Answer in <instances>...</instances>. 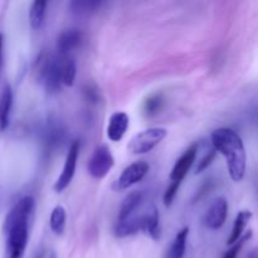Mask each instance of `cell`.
<instances>
[{"label":"cell","instance_id":"cell-11","mask_svg":"<svg viewBox=\"0 0 258 258\" xmlns=\"http://www.w3.org/2000/svg\"><path fill=\"white\" fill-rule=\"evenodd\" d=\"M128 125H130V118L125 112L118 111V112L112 113L110 120H108L107 138L115 143L122 140L126 131H127Z\"/></svg>","mask_w":258,"mask_h":258},{"label":"cell","instance_id":"cell-23","mask_svg":"<svg viewBox=\"0 0 258 258\" xmlns=\"http://www.w3.org/2000/svg\"><path fill=\"white\" fill-rule=\"evenodd\" d=\"M249 238H252V231H247L246 233L242 236L241 239H238L236 243L232 244L231 248L224 253L223 258H238L239 252L242 251V248H243V246L246 244V242L248 241Z\"/></svg>","mask_w":258,"mask_h":258},{"label":"cell","instance_id":"cell-21","mask_svg":"<svg viewBox=\"0 0 258 258\" xmlns=\"http://www.w3.org/2000/svg\"><path fill=\"white\" fill-rule=\"evenodd\" d=\"M63 131L60 126L55 125V123H49L47 126V130L44 131V143L48 148H55L58 144L62 141Z\"/></svg>","mask_w":258,"mask_h":258},{"label":"cell","instance_id":"cell-17","mask_svg":"<svg viewBox=\"0 0 258 258\" xmlns=\"http://www.w3.org/2000/svg\"><path fill=\"white\" fill-rule=\"evenodd\" d=\"M189 236V228L184 227L183 229L176 233L175 238H174L173 243L169 247L168 253H166V258H184L186 249V239Z\"/></svg>","mask_w":258,"mask_h":258},{"label":"cell","instance_id":"cell-18","mask_svg":"<svg viewBox=\"0 0 258 258\" xmlns=\"http://www.w3.org/2000/svg\"><path fill=\"white\" fill-rule=\"evenodd\" d=\"M47 2H33L29 9V22L33 29H40L44 23L45 9H47Z\"/></svg>","mask_w":258,"mask_h":258},{"label":"cell","instance_id":"cell-24","mask_svg":"<svg viewBox=\"0 0 258 258\" xmlns=\"http://www.w3.org/2000/svg\"><path fill=\"white\" fill-rule=\"evenodd\" d=\"M180 185H181V183L170 181L169 186L166 188L165 193H164V204H165V207H170L171 204H173L174 199H175V196H176V193H178Z\"/></svg>","mask_w":258,"mask_h":258},{"label":"cell","instance_id":"cell-7","mask_svg":"<svg viewBox=\"0 0 258 258\" xmlns=\"http://www.w3.org/2000/svg\"><path fill=\"white\" fill-rule=\"evenodd\" d=\"M149 169H150V166H149V164L144 160L130 164V165H128L127 168L123 169L122 173L120 174L117 180L115 181L113 188H115L116 190H125V189H128L130 186L135 185V184H138L139 181H141L145 178Z\"/></svg>","mask_w":258,"mask_h":258},{"label":"cell","instance_id":"cell-26","mask_svg":"<svg viewBox=\"0 0 258 258\" xmlns=\"http://www.w3.org/2000/svg\"><path fill=\"white\" fill-rule=\"evenodd\" d=\"M3 48H4V37L0 33V71H2L3 67Z\"/></svg>","mask_w":258,"mask_h":258},{"label":"cell","instance_id":"cell-27","mask_svg":"<svg viewBox=\"0 0 258 258\" xmlns=\"http://www.w3.org/2000/svg\"><path fill=\"white\" fill-rule=\"evenodd\" d=\"M253 253H254V258H258V249L256 252H253Z\"/></svg>","mask_w":258,"mask_h":258},{"label":"cell","instance_id":"cell-15","mask_svg":"<svg viewBox=\"0 0 258 258\" xmlns=\"http://www.w3.org/2000/svg\"><path fill=\"white\" fill-rule=\"evenodd\" d=\"M252 216H253V214L249 211L238 212L236 219H234V224L233 228H232L231 234H229L228 239H227V244H228V246H232V244L236 243V242L238 241V239H241L242 236L246 233L244 229H246L248 222L251 221Z\"/></svg>","mask_w":258,"mask_h":258},{"label":"cell","instance_id":"cell-5","mask_svg":"<svg viewBox=\"0 0 258 258\" xmlns=\"http://www.w3.org/2000/svg\"><path fill=\"white\" fill-rule=\"evenodd\" d=\"M115 165V158L107 145H100L93 150L88 161V173L95 179H103Z\"/></svg>","mask_w":258,"mask_h":258},{"label":"cell","instance_id":"cell-9","mask_svg":"<svg viewBox=\"0 0 258 258\" xmlns=\"http://www.w3.org/2000/svg\"><path fill=\"white\" fill-rule=\"evenodd\" d=\"M197 154H198V145H197V144H194V145H191L190 148H188L184 151L183 155L176 160L173 169H171L170 181L183 183L184 178H185L186 174L189 173L190 168L193 166L194 161H196Z\"/></svg>","mask_w":258,"mask_h":258},{"label":"cell","instance_id":"cell-8","mask_svg":"<svg viewBox=\"0 0 258 258\" xmlns=\"http://www.w3.org/2000/svg\"><path fill=\"white\" fill-rule=\"evenodd\" d=\"M228 216V202L223 197H218L208 207L203 217L204 226L212 231H218L224 226Z\"/></svg>","mask_w":258,"mask_h":258},{"label":"cell","instance_id":"cell-19","mask_svg":"<svg viewBox=\"0 0 258 258\" xmlns=\"http://www.w3.org/2000/svg\"><path fill=\"white\" fill-rule=\"evenodd\" d=\"M66 221H67V213H66V209L62 206L54 207V209L50 213L49 218V226L50 229L54 232L57 236L63 234L66 229Z\"/></svg>","mask_w":258,"mask_h":258},{"label":"cell","instance_id":"cell-6","mask_svg":"<svg viewBox=\"0 0 258 258\" xmlns=\"http://www.w3.org/2000/svg\"><path fill=\"white\" fill-rule=\"evenodd\" d=\"M78 155H80V141L75 140L71 144L70 150H68L67 156H66L64 166H63L62 173L58 176L57 181H55L54 186H53L57 193H60V191L64 190L70 185L71 181H72L76 173V168H77Z\"/></svg>","mask_w":258,"mask_h":258},{"label":"cell","instance_id":"cell-25","mask_svg":"<svg viewBox=\"0 0 258 258\" xmlns=\"http://www.w3.org/2000/svg\"><path fill=\"white\" fill-rule=\"evenodd\" d=\"M216 154H217V151L214 150V148H213V150H209L208 153L203 156V159L199 161L198 166H197V169H196V173L201 174L202 171L206 170V169L208 168L212 163H213L214 158H216Z\"/></svg>","mask_w":258,"mask_h":258},{"label":"cell","instance_id":"cell-4","mask_svg":"<svg viewBox=\"0 0 258 258\" xmlns=\"http://www.w3.org/2000/svg\"><path fill=\"white\" fill-rule=\"evenodd\" d=\"M168 135V131L164 127H151L136 134L128 143L127 149L135 155L148 154L159 145Z\"/></svg>","mask_w":258,"mask_h":258},{"label":"cell","instance_id":"cell-13","mask_svg":"<svg viewBox=\"0 0 258 258\" xmlns=\"http://www.w3.org/2000/svg\"><path fill=\"white\" fill-rule=\"evenodd\" d=\"M13 106V91L10 85L3 86L0 91V133L5 131L9 126L10 112Z\"/></svg>","mask_w":258,"mask_h":258},{"label":"cell","instance_id":"cell-16","mask_svg":"<svg viewBox=\"0 0 258 258\" xmlns=\"http://www.w3.org/2000/svg\"><path fill=\"white\" fill-rule=\"evenodd\" d=\"M60 64V72H62V83L68 87H72L76 80V62L73 55H60L58 54Z\"/></svg>","mask_w":258,"mask_h":258},{"label":"cell","instance_id":"cell-3","mask_svg":"<svg viewBox=\"0 0 258 258\" xmlns=\"http://www.w3.org/2000/svg\"><path fill=\"white\" fill-rule=\"evenodd\" d=\"M34 75L38 82L44 86L47 92H58L60 90V86L63 85L58 55L48 53L47 50H43L35 60Z\"/></svg>","mask_w":258,"mask_h":258},{"label":"cell","instance_id":"cell-1","mask_svg":"<svg viewBox=\"0 0 258 258\" xmlns=\"http://www.w3.org/2000/svg\"><path fill=\"white\" fill-rule=\"evenodd\" d=\"M34 209V199L30 196L20 198L14 204L4 222L7 242V258H22L29 238V219Z\"/></svg>","mask_w":258,"mask_h":258},{"label":"cell","instance_id":"cell-28","mask_svg":"<svg viewBox=\"0 0 258 258\" xmlns=\"http://www.w3.org/2000/svg\"><path fill=\"white\" fill-rule=\"evenodd\" d=\"M247 258H254V253H251Z\"/></svg>","mask_w":258,"mask_h":258},{"label":"cell","instance_id":"cell-20","mask_svg":"<svg viewBox=\"0 0 258 258\" xmlns=\"http://www.w3.org/2000/svg\"><path fill=\"white\" fill-rule=\"evenodd\" d=\"M164 105V98L161 93H154L144 103V113L146 117H154L161 111Z\"/></svg>","mask_w":258,"mask_h":258},{"label":"cell","instance_id":"cell-14","mask_svg":"<svg viewBox=\"0 0 258 258\" xmlns=\"http://www.w3.org/2000/svg\"><path fill=\"white\" fill-rule=\"evenodd\" d=\"M141 201H143V196H141L140 191H133V193L127 194L126 198L122 201V203H121L117 222H125L130 217H133L135 212L138 211L139 207H140Z\"/></svg>","mask_w":258,"mask_h":258},{"label":"cell","instance_id":"cell-10","mask_svg":"<svg viewBox=\"0 0 258 258\" xmlns=\"http://www.w3.org/2000/svg\"><path fill=\"white\" fill-rule=\"evenodd\" d=\"M83 33L78 29H68L60 33L57 39V52L60 55H72L73 50L82 45Z\"/></svg>","mask_w":258,"mask_h":258},{"label":"cell","instance_id":"cell-2","mask_svg":"<svg viewBox=\"0 0 258 258\" xmlns=\"http://www.w3.org/2000/svg\"><path fill=\"white\" fill-rule=\"evenodd\" d=\"M214 150L224 156L228 174L233 181L243 180L247 169V154L241 136L228 127H219L211 135Z\"/></svg>","mask_w":258,"mask_h":258},{"label":"cell","instance_id":"cell-12","mask_svg":"<svg viewBox=\"0 0 258 258\" xmlns=\"http://www.w3.org/2000/svg\"><path fill=\"white\" fill-rule=\"evenodd\" d=\"M141 232H145L148 236L158 241L161 236L160 217L156 207H153L146 214L141 216Z\"/></svg>","mask_w":258,"mask_h":258},{"label":"cell","instance_id":"cell-22","mask_svg":"<svg viewBox=\"0 0 258 258\" xmlns=\"http://www.w3.org/2000/svg\"><path fill=\"white\" fill-rule=\"evenodd\" d=\"M102 2H72L71 9L76 14H90L101 8Z\"/></svg>","mask_w":258,"mask_h":258}]
</instances>
